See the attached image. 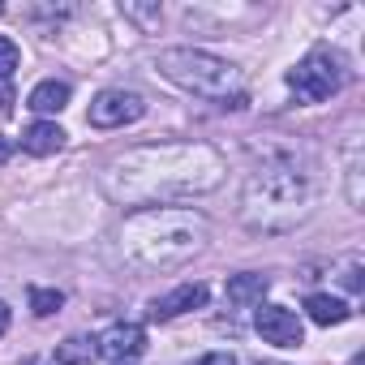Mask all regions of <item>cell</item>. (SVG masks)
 <instances>
[{"instance_id":"cell-4","label":"cell","mask_w":365,"mask_h":365,"mask_svg":"<svg viewBox=\"0 0 365 365\" xmlns=\"http://www.w3.org/2000/svg\"><path fill=\"white\" fill-rule=\"evenodd\" d=\"M155 69L198 99H211L220 108H245V91H241V73L237 65H228L224 56L215 52H202V48H163L155 56Z\"/></svg>"},{"instance_id":"cell-7","label":"cell","mask_w":365,"mask_h":365,"mask_svg":"<svg viewBox=\"0 0 365 365\" xmlns=\"http://www.w3.org/2000/svg\"><path fill=\"white\" fill-rule=\"evenodd\" d=\"M254 327H258V335H262L267 344H275V348H297V344H305L301 318H297L292 309H284V305H258V309H254Z\"/></svg>"},{"instance_id":"cell-6","label":"cell","mask_w":365,"mask_h":365,"mask_svg":"<svg viewBox=\"0 0 365 365\" xmlns=\"http://www.w3.org/2000/svg\"><path fill=\"white\" fill-rule=\"evenodd\" d=\"M142 112H146V99H142L138 91L108 86V91H99V95L91 99V112H86V120H91L95 129H120V125H133V120H142Z\"/></svg>"},{"instance_id":"cell-17","label":"cell","mask_w":365,"mask_h":365,"mask_svg":"<svg viewBox=\"0 0 365 365\" xmlns=\"http://www.w3.org/2000/svg\"><path fill=\"white\" fill-rule=\"evenodd\" d=\"M18 65H22V52H18V43L0 35V86H5V82L14 78V69H18Z\"/></svg>"},{"instance_id":"cell-2","label":"cell","mask_w":365,"mask_h":365,"mask_svg":"<svg viewBox=\"0 0 365 365\" xmlns=\"http://www.w3.org/2000/svg\"><path fill=\"white\" fill-rule=\"evenodd\" d=\"M318 176L288 150H267L262 163L245 176L241 190V220L254 232H288L314 215Z\"/></svg>"},{"instance_id":"cell-21","label":"cell","mask_w":365,"mask_h":365,"mask_svg":"<svg viewBox=\"0 0 365 365\" xmlns=\"http://www.w3.org/2000/svg\"><path fill=\"white\" fill-rule=\"evenodd\" d=\"M5 159H9V142H5V138H0V163H5Z\"/></svg>"},{"instance_id":"cell-22","label":"cell","mask_w":365,"mask_h":365,"mask_svg":"<svg viewBox=\"0 0 365 365\" xmlns=\"http://www.w3.org/2000/svg\"><path fill=\"white\" fill-rule=\"evenodd\" d=\"M348 365H365V356H361V352H356V356H352V361H348Z\"/></svg>"},{"instance_id":"cell-18","label":"cell","mask_w":365,"mask_h":365,"mask_svg":"<svg viewBox=\"0 0 365 365\" xmlns=\"http://www.w3.org/2000/svg\"><path fill=\"white\" fill-rule=\"evenodd\" d=\"M190 365H237V356H232V352H207V356H198V361H190Z\"/></svg>"},{"instance_id":"cell-15","label":"cell","mask_w":365,"mask_h":365,"mask_svg":"<svg viewBox=\"0 0 365 365\" xmlns=\"http://www.w3.org/2000/svg\"><path fill=\"white\" fill-rule=\"evenodd\" d=\"M61 305H65V292H61V288H31V309H35V318H52Z\"/></svg>"},{"instance_id":"cell-24","label":"cell","mask_w":365,"mask_h":365,"mask_svg":"<svg viewBox=\"0 0 365 365\" xmlns=\"http://www.w3.org/2000/svg\"><path fill=\"white\" fill-rule=\"evenodd\" d=\"M26 365H39V361H26Z\"/></svg>"},{"instance_id":"cell-3","label":"cell","mask_w":365,"mask_h":365,"mask_svg":"<svg viewBox=\"0 0 365 365\" xmlns=\"http://www.w3.org/2000/svg\"><path fill=\"white\" fill-rule=\"evenodd\" d=\"M211 241V224L185 207H146L125 215L120 254L138 271H176Z\"/></svg>"},{"instance_id":"cell-11","label":"cell","mask_w":365,"mask_h":365,"mask_svg":"<svg viewBox=\"0 0 365 365\" xmlns=\"http://www.w3.org/2000/svg\"><path fill=\"white\" fill-rule=\"evenodd\" d=\"M65 129L56 125V120H35V125H26L22 129V150L26 155H56L61 146H65Z\"/></svg>"},{"instance_id":"cell-19","label":"cell","mask_w":365,"mask_h":365,"mask_svg":"<svg viewBox=\"0 0 365 365\" xmlns=\"http://www.w3.org/2000/svg\"><path fill=\"white\" fill-rule=\"evenodd\" d=\"M344 284L352 288V292H361V267L352 262V267H344Z\"/></svg>"},{"instance_id":"cell-5","label":"cell","mask_w":365,"mask_h":365,"mask_svg":"<svg viewBox=\"0 0 365 365\" xmlns=\"http://www.w3.org/2000/svg\"><path fill=\"white\" fill-rule=\"evenodd\" d=\"M344 82H348V65H344V56L331 52V48H314L305 61H297V65L288 69V86H292V95H297L301 103H322V99L339 95Z\"/></svg>"},{"instance_id":"cell-13","label":"cell","mask_w":365,"mask_h":365,"mask_svg":"<svg viewBox=\"0 0 365 365\" xmlns=\"http://www.w3.org/2000/svg\"><path fill=\"white\" fill-rule=\"evenodd\" d=\"M305 314H309L318 327H339V322H348V318H352V309H348L339 297H327V292L305 297Z\"/></svg>"},{"instance_id":"cell-8","label":"cell","mask_w":365,"mask_h":365,"mask_svg":"<svg viewBox=\"0 0 365 365\" xmlns=\"http://www.w3.org/2000/svg\"><path fill=\"white\" fill-rule=\"evenodd\" d=\"M95 344H99V352L112 356V361H133V356H142V348H146V331H142L138 322H112Z\"/></svg>"},{"instance_id":"cell-9","label":"cell","mask_w":365,"mask_h":365,"mask_svg":"<svg viewBox=\"0 0 365 365\" xmlns=\"http://www.w3.org/2000/svg\"><path fill=\"white\" fill-rule=\"evenodd\" d=\"M207 305V284H180V288H172L168 297H155L150 301V318L155 322H168V318H176V314H190V309H202Z\"/></svg>"},{"instance_id":"cell-20","label":"cell","mask_w":365,"mask_h":365,"mask_svg":"<svg viewBox=\"0 0 365 365\" xmlns=\"http://www.w3.org/2000/svg\"><path fill=\"white\" fill-rule=\"evenodd\" d=\"M9 322H14V314H9V305H5V301H0V335L9 331Z\"/></svg>"},{"instance_id":"cell-25","label":"cell","mask_w":365,"mask_h":365,"mask_svg":"<svg viewBox=\"0 0 365 365\" xmlns=\"http://www.w3.org/2000/svg\"><path fill=\"white\" fill-rule=\"evenodd\" d=\"M0 14H5V5H0Z\"/></svg>"},{"instance_id":"cell-23","label":"cell","mask_w":365,"mask_h":365,"mask_svg":"<svg viewBox=\"0 0 365 365\" xmlns=\"http://www.w3.org/2000/svg\"><path fill=\"white\" fill-rule=\"evenodd\" d=\"M116 365H133V361H116Z\"/></svg>"},{"instance_id":"cell-12","label":"cell","mask_w":365,"mask_h":365,"mask_svg":"<svg viewBox=\"0 0 365 365\" xmlns=\"http://www.w3.org/2000/svg\"><path fill=\"white\" fill-rule=\"evenodd\" d=\"M26 108L31 112H39V116H56V112H65L69 108V82H39L35 91H31V99H26Z\"/></svg>"},{"instance_id":"cell-16","label":"cell","mask_w":365,"mask_h":365,"mask_svg":"<svg viewBox=\"0 0 365 365\" xmlns=\"http://www.w3.org/2000/svg\"><path fill=\"white\" fill-rule=\"evenodd\" d=\"M120 14H125L129 22H138L142 31L159 26V18H163V9H159V5H129V0H125V5H120Z\"/></svg>"},{"instance_id":"cell-1","label":"cell","mask_w":365,"mask_h":365,"mask_svg":"<svg viewBox=\"0 0 365 365\" xmlns=\"http://www.w3.org/2000/svg\"><path fill=\"white\" fill-rule=\"evenodd\" d=\"M228 163L207 142H146L116 155L99 172V190L116 207H168L180 198H198L224 185Z\"/></svg>"},{"instance_id":"cell-10","label":"cell","mask_w":365,"mask_h":365,"mask_svg":"<svg viewBox=\"0 0 365 365\" xmlns=\"http://www.w3.org/2000/svg\"><path fill=\"white\" fill-rule=\"evenodd\" d=\"M267 288H271V279H267V275L245 271V275H232V279H228L224 297H228V305H232V309H258V305H262V297H267Z\"/></svg>"},{"instance_id":"cell-14","label":"cell","mask_w":365,"mask_h":365,"mask_svg":"<svg viewBox=\"0 0 365 365\" xmlns=\"http://www.w3.org/2000/svg\"><path fill=\"white\" fill-rule=\"evenodd\" d=\"M99 356V344L91 335H69L65 344H56V365H91Z\"/></svg>"}]
</instances>
